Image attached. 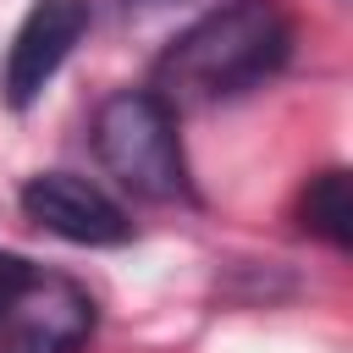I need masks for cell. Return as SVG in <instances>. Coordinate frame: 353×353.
Listing matches in <instances>:
<instances>
[{"mask_svg":"<svg viewBox=\"0 0 353 353\" xmlns=\"http://www.w3.org/2000/svg\"><path fill=\"white\" fill-rule=\"evenodd\" d=\"M94 154L138 199H154V204L193 199L176 110L149 88H121L94 110Z\"/></svg>","mask_w":353,"mask_h":353,"instance_id":"cell-2","label":"cell"},{"mask_svg":"<svg viewBox=\"0 0 353 353\" xmlns=\"http://www.w3.org/2000/svg\"><path fill=\"white\" fill-rule=\"evenodd\" d=\"M94 331V298L55 270H28V281L0 303V353H77Z\"/></svg>","mask_w":353,"mask_h":353,"instance_id":"cell-3","label":"cell"},{"mask_svg":"<svg viewBox=\"0 0 353 353\" xmlns=\"http://www.w3.org/2000/svg\"><path fill=\"white\" fill-rule=\"evenodd\" d=\"M22 210L44 232H55L66 243H83V248H116V243L132 237L127 210L77 171H39L22 188Z\"/></svg>","mask_w":353,"mask_h":353,"instance_id":"cell-5","label":"cell"},{"mask_svg":"<svg viewBox=\"0 0 353 353\" xmlns=\"http://www.w3.org/2000/svg\"><path fill=\"white\" fill-rule=\"evenodd\" d=\"M298 221H303V232H314V237H325L331 248H347L353 243V199H347V171H320V176H309V188H303V199H298Z\"/></svg>","mask_w":353,"mask_h":353,"instance_id":"cell-6","label":"cell"},{"mask_svg":"<svg viewBox=\"0 0 353 353\" xmlns=\"http://www.w3.org/2000/svg\"><path fill=\"white\" fill-rule=\"evenodd\" d=\"M287 55H292V17L276 0H226L160 50L149 94H160L171 110H199L259 88L287 66Z\"/></svg>","mask_w":353,"mask_h":353,"instance_id":"cell-1","label":"cell"},{"mask_svg":"<svg viewBox=\"0 0 353 353\" xmlns=\"http://www.w3.org/2000/svg\"><path fill=\"white\" fill-rule=\"evenodd\" d=\"M88 22H94V6L88 0H33L28 6L22 28H17L11 50H6V72H0V94H6L11 110H28L44 94V83L83 44Z\"/></svg>","mask_w":353,"mask_h":353,"instance_id":"cell-4","label":"cell"},{"mask_svg":"<svg viewBox=\"0 0 353 353\" xmlns=\"http://www.w3.org/2000/svg\"><path fill=\"white\" fill-rule=\"evenodd\" d=\"M28 270H33V265H28L22 254H0V303H6L22 281H28Z\"/></svg>","mask_w":353,"mask_h":353,"instance_id":"cell-7","label":"cell"},{"mask_svg":"<svg viewBox=\"0 0 353 353\" xmlns=\"http://www.w3.org/2000/svg\"><path fill=\"white\" fill-rule=\"evenodd\" d=\"M143 6H160V0H143Z\"/></svg>","mask_w":353,"mask_h":353,"instance_id":"cell-8","label":"cell"}]
</instances>
